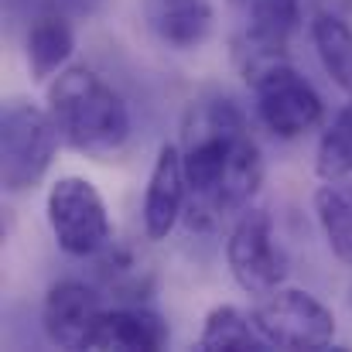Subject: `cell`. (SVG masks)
I'll list each match as a JSON object with an SVG mask.
<instances>
[{"instance_id":"6da1fadb","label":"cell","mask_w":352,"mask_h":352,"mask_svg":"<svg viewBox=\"0 0 352 352\" xmlns=\"http://www.w3.org/2000/svg\"><path fill=\"white\" fill-rule=\"evenodd\" d=\"M182 168L192 226L209 230L250 209L263 182V161L236 103L212 96L188 110L182 126Z\"/></svg>"},{"instance_id":"7a4b0ae2","label":"cell","mask_w":352,"mask_h":352,"mask_svg":"<svg viewBox=\"0 0 352 352\" xmlns=\"http://www.w3.org/2000/svg\"><path fill=\"white\" fill-rule=\"evenodd\" d=\"M48 110L62 144L86 157H110L130 137L123 96L86 65H72L55 76L48 86Z\"/></svg>"},{"instance_id":"3957f363","label":"cell","mask_w":352,"mask_h":352,"mask_svg":"<svg viewBox=\"0 0 352 352\" xmlns=\"http://www.w3.org/2000/svg\"><path fill=\"white\" fill-rule=\"evenodd\" d=\"M58 126L48 107L10 100L0 113V178L7 192H28L55 161Z\"/></svg>"},{"instance_id":"277c9868","label":"cell","mask_w":352,"mask_h":352,"mask_svg":"<svg viewBox=\"0 0 352 352\" xmlns=\"http://www.w3.org/2000/svg\"><path fill=\"white\" fill-rule=\"evenodd\" d=\"M260 339L274 349L287 352H315L329 349L336 339V318L332 311L308 291L298 287H277L263 294L250 311Z\"/></svg>"},{"instance_id":"5b68a950","label":"cell","mask_w":352,"mask_h":352,"mask_svg":"<svg viewBox=\"0 0 352 352\" xmlns=\"http://www.w3.org/2000/svg\"><path fill=\"white\" fill-rule=\"evenodd\" d=\"M45 212H48L55 243L69 256H96L100 250L110 246L113 230H110L107 202L89 178H79V175L58 178L48 188Z\"/></svg>"},{"instance_id":"8992f818","label":"cell","mask_w":352,"mask_h":352,"mask_svg":"<svg viewBox=\"0 0 352 352\" xmlns=\"http://www.w3.org/2000/svg\"><path fill=\"white\" fill-rule=\"evenodd\" d=\"M253 96H256L260 123L280 140L305 137L325 117V103L315 93V86L287 62H274L260 69L253 76Z\"/></svg>"},{"instance_id":"52a82bcc","label":"cell","mask_w":352,"mask_h":352,"mask_svg":"<svg viewBox=\"0 0 352 352\" xmlns=\"http://www.w3.org/2000/svg\"><path fill=\"white\" fill-rule=\"evenodd\" d=\"M230 274L246 294H270L287 277V256L274 236V219L263 209H243L226 239Z\"/></svg>"},{"instance_id":"ba28073f","label":"cell","mask_w":352,"mask_h":352,"mask_svg":"<svg viewBox=\"0 0 352 352\" xmlns=\"http://www.w3.org/2000/svg\"><path fill=\"white\" fill-rule=\"evenodd\" d=\"M100 294L82 284V280H58L52 284L45 308H41V325L52 346L58 349H89V339L100 325L103 315Z\"/></svg>"},{"instance_id":"9c48e42d","label":"cell","mask_w":352,"mask_h":352,"mask_svg":"<svg viewBox=\"0 0 352 352\" xmlns=\"http://www.w3.org/2000/svg\"><path fill=\"white\" fill-rule=\"evenodd\" d=\"M298 24H301V0H250V24L243 34L246 79L284 58Z\"/></svg>"},{"instance_id":"30bf717a","label":"cell","mask_w":352,"mask_h":352,"mask_svg":"<svg viewBox=\"0 0 352 352\" xmlns=\"http://www.w3.org/2000/svg\"><path fill=\"white\" fill-rule=\"evenodd\" d=\"M188 202V185H185V168H182V147L161 144L147 192H144V233L147 239H168V233L178 226L182 212Z\"/></svg>"},{"instance_id":"8fae6325","label":"cell","mask_w":352,"mask_h":352,"mask_svg":"<svg viewBox=\"0 0 352 352\" xmlns=\"http://www.w3.org/2000/svg\"><path fill=\"white\" fill-rule=\"evenodd\" d=\"M168 325L161 322L157 311L144 305H123L107 308L100 315V325L89 339V349H123V352H154L168 346Z\"/></svg>"},{"instance_id":"7c38bea8","label":"cell","mask_w":352,"mask_h":352,"mask_svg":"<svg viewBox=\"0 0 352 352\" xmlns=\"http://www.w3.org/2000/svg\"><path fill=\"white\" fill-rule=\"evenodd\" d=\"M144 17L151 31L175 52L199 48L212 31L209 0H144Z\"/></svg>"},{"instance_id":"4fadbf2b","label":"cell","mask_w":352,"mask_h":352,"mask_svg":"<svg viewBox=\"0 0 352 352\" xmlns=\"http://www.w3.org/2000/svg\"><path fill=\"white\" fill-rule=\"evenodd\" d=\"M72 52H76V34H72V24L65 21V14H58V10L41 14V17L28 28L24 55H28L31 79L41 82V79L62 72L65 62L72 58Z\"/></svg>"},{"instance_id":"5bb4252c","label":"cell","mask_w":352,"mask_h":352,"mask_svg":"<svg viewBox=\"0 0 352 352\" xmlns=\"http://www.w3.org/2000/svg\"><path fill=\"white\" fill-rule=\"evenodd\" d=\"M315 216L329 250L352 267V182H325L315 192Z\"/></svg>"},{"instance_id":"9a60e30c","label":"cell","mask_w":352,"mask_h":352,"mask_svg":"<svg viewBox=\"0 0 352 352\" xmlns=\"http://www.w3.org/2000/svg\"><path fill=\"white\" fill-rule=\"evenodd\" d=\"M267 342L260 339L256 325L250 315H243L236 305H219L206 315L199 349L206 352H256Z\"/></svg>"},{"instance_id":"2e32d148","label":"cell","mask_w":352,"mask_h":352,"mask_svg":"<svg viewBox=\"0 0 352 352\" xmlns=\"http://www.w3.org/2000/svg\"><path fill=\"white\" fill-rule=\"evenodd\" d=\"M311 41L332 82L352 96V28L336 14H318L311 21Z\"/></svg>"},{"instance_id":"e0dca14e","label":"cell","mask_w":352,"mask_h":352,"mask_svg":"<svg viewBox=\"0 0 352 352\" xmlns=\"http://www.w3.org/2000/svg\"><path fill=\"white\" fill-rule=\"evenodd\" d=\"M315 171L322 182H339L352 175V100L336 113L329 130L318 140Z\"/></svg>"},{"instance_id":"ac0fdd59","label":"cell","mask_w":352,"mask_h":352,"mask_svg":"<svg viewBox=\"0 0 352 352\" xmlns=\"http://www.w3.org/2000/svg\"><path fill=\"white\" fill-rule=\"evenodd\" d=\"M230 3H250V0H230Z\"/></svg>"}]
</instances>
